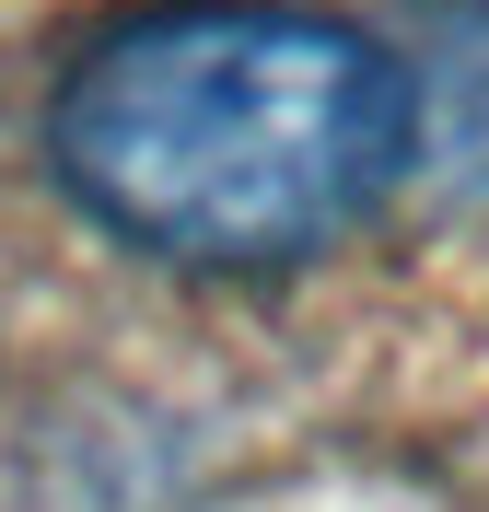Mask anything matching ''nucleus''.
<instances>
[{
  "label": "nucleus",
  "mask_w": 489,
  "mask_h": 512,
  "mask_svg": "<svg viewBox=\"0 0 489 512\" xmlns=\"http://www.w3.org/2000/svg\"><path fill=\"white\" fill-rule=\"evenodd\" d=\"M408 70L315 0H163L59 82V187L175 268H303L408 175Z\"/></svg>",
  "instance_id": "nucleus-1"
}]
</instances>
